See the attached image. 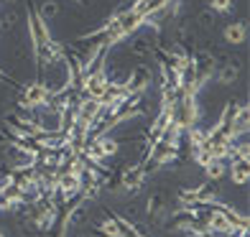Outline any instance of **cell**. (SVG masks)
Listing matches in <instances>:
<instances>
[{
    "label": "cell",
    "mask_w": 250,
    "mask_h": 237,
    "mask_svg": "<svg viewBox=\"0 0 250 237\" xmlns=\"http://www.w3.org/2000/svg\"><path fill=\"white\" fill-rule=\"evenodd\" d=\"M209 10H214V13H230L232 10V0H209Z\"/></svg>",
    "instance_id": "cell-19"
},
{
    "label": "cell",
    "mask_w": 250,
    "mask_h": 237,
    "mask_svg": "<svg viewBox=\"0 0 250 237\" xmlns=\"http://www.w3.org/2000/svg\"><path fill=\"white\" fill-rule=\"evenodd\" d=\"M184 133H187V138H189L191 151H194V148H199V145L204 143V138H207V130H204V128H199V122H197V125H191V128H187Z\"/></svg>",
    "instance_id": "cell-15"
},
{
    "label": "cell",
    "mask_w": 250,
    "mask_h": 237,
    "mask_svg": "<svg viewBox=\"0 0 250 237\" xmlns=\"http://www.w3.org/2000/svg\"><path fill=\"white\" fill-rule=\"evenodd\" d=\"M26 20H28V36H31V51H39L41 46H46L51 39V31H49V23L39 16L36 5H28L26 8Z\"/></svg>",
    "instance_id": "cell-2"
},
{
    "label": "cell",
    "mask_w": 250,
    "mask_h": 237,
    "mask_svg": "<svg viewBox=\"0 0 250 237\" xmlns=\"http://www.w3.org/2000/svg\"><path fill=\"white\" fill-rule=\"evenodd\" d=\"M146 212H148L151 217H161V214L166 212V194L164 191H156V194L148 197V207H146Z\"/></svg>",
    "instance_id": "cell-12"
},
{
    "label": "cell",
    "mask_w": 250,
    "mask_h": 237,
    "mask_svg": "<svg viewBox=\"0 0 250 237\" xmlns=\"http://www.w3.org/2000/svg\"><path fill=\"white\" fill-rule=\"evenodd\" d=\"M204 174H207V181H220V178H225V174H227V166H225V161H209L207 166H204Z\"/></svg>",
    "instance_id": "cell-14"
},
{
    "label": "cell",
    "mask_w": 250,
    "mask_h": 237,
    "mask_svg": "<svg viewBox=\"0 0 250 237\" xmlns=\"http://www.w3.org/2000/svg\"><path fill=\"white\" fill-rule=\"evenodd\" d=\"M197 28L202 33H214V28H217V13L214 10H202V13L197 16Z\"/></svg>",
    "instance_id": "cell-11"
},
{
    "label": "cell",
    "mask_w": 250,
    "mask_h": 237,
    "mask_svg": "<svg viewBox=\"0 0 250 237\" xmlns=\"http://www.w3.org/2000/svg\"><path fill=\"white\" fill-rule=\"evenodd\" d=\"M36 10H39V16L49 23V20H54L56 16H59V3H54V0H46V3H43L41 8H36Z\"/></svg>",
    "instance_id": "cell-17"
},
{
    "label": "cell",
    "mask_w": 250,
    "mask_h": 237,
    "mask_svg": "<svg viewBox=\"0 0 250 237\" xmlns=\"http://www.w3.org/2000/svg\"><path fill=\"white\" fill-rule=\"evenodd\" d=\"M222 36L227 43H232V46H240V43L248 41V23L245 20H232V23H227Z\"/></svg>",
    "instance_id": "cell-5"
},
{
    "label": "cell",
    "mask_w": 250,
    "mask_h": 237,
    "mask_svg": "<svg viewBox=\"0 0 250 237\" xmlns=\"http://www.w3.org/2000/svg\"><path fill=\"white\" fill-rule=\"evenodd\" d=\"M74 3H87V0H74Z\"/></svg>",
    "instance_id": "cell-21"
},
{
    "label": "cell",
    "mask_w": 250,
    "mask_h": 237,
    "mask_svg": "<svg viewBox=\"0 0 250 237\" xmlns=\"http://www.w3.org/2000/svg\"><path fill=\"white\" fill-rule=\"evenodd\" d=\"M151 82H153V74H151L148 66H146V64H135L130 69V74H128V79L123 82V87H125V92H128V95H146V89L151 87Z\"/></svg>",
    "instance_id": "cell-4"
},
{
    "label": "cell",
    "mask_w": 250,
    "mask_h": 237,
    "mask_svg": "<svg viewBox=\"0 0 250 237\" xmlns=\"http://www.w3.org/2000/svg\"><path fill=\"white\" fill-rule=\"evenodd\" d=\"M77 237H92V235H89V232H84V235H77Z\"/></svg>",
    "instance_id": "cell-20"
},
{
    "label": "cell",
    "mask_w": 250,
    "mask_h": 237,
    "mask_svg": "<svg viewBox=\"0 0 250 237\" xmlns=\"http://www.w3.org/2000/svg\"><path fill=\"white\" fill-rule=\"evenodd\" d=\"M171 0H135V10L143 16V18H148V16H153V13H158V10H164Z\"/></svg>",
    "instance_id": "cell-10"
},
{
    "label": "cell",
    "mask_w": 250,
    "mask_h": 237,
    "mask_svg": "<svg viewBox=\"0 0 250 237\" xmlns=\"http://www.w3.org/2000/svg\"><path fill=\"white\" fill-rule=\"evenodd\" d=\"M130 51H133L135 56H148V54L156 51V46H153L148 39H133V41H130Z\"/></svg>",
    "instance_id": "cell-16"
},
{
    "label": "cell",
    "mask_w": 250,
    "mask_h": 237,
    "mask_svg": "<svg viewBox=\"0 0 250 237\" xmlns=\"http://www.w3.org/2000/svg\"><path fill=\"white\" fill-rule=\"evenodd\" d=\"M248 128H250V110H248V105H240V110H237V115L230 125V140L235 143L240 135L248 133Z\"/></svg>",
    "instance_id": "cell-7"
},
{
    "label": "cell",
    "mask_w": 250,
    "mask_h": 237,
    "mask_svg": "<svg viewBox=\"0 0 250 237\" xmlns=\"http://www.w3.org/2000/svg\"><path fill=\"white\" fill-rule=\"evenodd\" d=\"M227 174H230V181L235 186H245L250 181V163L240 161V158H230V168H227Z\"/></svg>",
    "instance_id": "cell-6"
},
{
    "label": "cell",
    "mask_w": 250,
    "mask_h": 237,
    "mask_svg": "<svg viewBox=\"0 0 250 237\" xmlns=\"http://www.w3.org/2000/svg\"><path fill=\"white\" fill-rule=\"evenodd\" d=\"M89 140H92V145L97 148V153L102 158H110L120 151V143L115 138H110V135H97V138H89Z\"/></svg>",
    "instance_id": "cell-9"
},
{
    "label": "cell",
    "mask_w": 250,
    "mask_h": 237,
    "mask_svg": "<svg viewBox=\"0 0 250 237\" xmlns=\"http://www.w3.org/2000/svg\"><path fill=\"white\" fill-rule=\"evenodd\" d=\"M248 156H250V145L248 143H232L230 156H227V158H240V161H248Z\"/></svg>",
    "instance_id": "cell-18"
},
{
    "label": "cell",
    "mask_w": 250,
    "mask_h": 237,
    "mask_svg": "<svg viewBox=\"0 0 250 237\" xmlns=\"http://www.w3.org/2000/svg\"><path fill=\"white\" fill-rule=\"evenodd\" d=\"M237 74H240V66H237L232 59H225L217 64V72H214V77H217V82L220 84H232Z\"/></svg>",
    "instance_id": "cell-8"
},
{
    "label": "cell",
    "mask_w": 250,
    "mask_h": 237,
    "mask_svg": "<svg viewBox=\"0 0 250 237\" xmlns=\"http://www.w3.org/2000/svg\"><path fill=\"white\" fill-rule=\"evenodd\" d=\"M115 222H118V235H115V237H146L138 227H135L133 222L123 219L120 214H115Z\"/></svg>",
    "instance_id": "cell-13"
},
{
    "label": "cell",
    "mask_w": 250,
    "mask_h": 237,
    "mask_svg": "<svg viewBox=\"0 0 250 237\" xmlns=\"http://www.w3.org/2000/svg\"><path fill=\"white\" fill-rule=\"evenodd\" d=\"M171 122H176L179 128H191L199 122V105H197V95H184L179 92V99L171 110Z\"/></svg>",
    "instance_id": "cell-1"
},
{
    "label": "cell",
    "mask_w": 250,
    "mask_h": 237,
    "mask_svg": "<svg viewBox=\"0 0 250 237\" xmlns=\"http://www.w3.org/2000/svg\"><path fill=\"white\" fill-rule=\"evenodd\" d=\"M21 110H41V107H46L49 105V89L43 87L41 79H36V82H28L23 89H21Z\"/></svg>",
    "instance_id": "cell-3"
}]
</instances>
